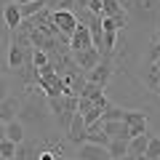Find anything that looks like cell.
Here are the masks:
<instances>
[{
  "instance_id": "obj_1",
  "label": "cell",
  "mask_w": 160,
  "mask_h": 160,
  "mask_svg": "<svg viewBox=\"0 0 160 160\" xmlns=\"http://www.w3.org/2000/svg\"><path fill=\"white\" fill-rule=\"evenodd\" d=\"M16 118L22 120L24 126L40 128V131L46 133L48 126H51V109H48V102H43V99H38V96H32V93H29L27 99H22ZM46 136H48V133H46Z\"/></svg>"
},
{
  "instance_id": "obj_2",
  "label": "cell",
  "mask_w": 160,
  "mask_h": 160,
  "mask_svg": "<svg viewBox=\"0 0 160 160\" xmlns=\"http://www.w3.org/2000/svg\"><path fill=\"white\" fill-rule=\"evenodd\" d=\"M112 75H115V62H112V56H102V62H99L96 67L88 69V83H96V86L107 88V83L112 80Z\"/></svg>"
},
{
  "instance_id": "obj_3",
  "label": "cell",
  "mask_w": 160,
  "mask_h": 160,
  "mask_svg": "<svg viewBox=\"0 0 160 160\" xmlns=\"http://www.w3.org/2000/svg\"><path fill=\"white\" fill-rule=\"evenodd\" d=\"M51 22H53V27H56L64 38H72L75 27H78V16H75V11H51Z\"/></svg>"
},
{
  "instance_id": "obj_4",
  "label": "cell",
  "mask_w": 160,
  "mask_h": 160,
  "mask_svg": "<svg viewBox=\"0 0 160 160\" xmlns=\"http://www.w3.org/2000/svg\"><path fill=\"white\" fill-rule=\"evenodd\" d=\"M86 133H88L86 118H83L80 112H75L72 115V123H69V128H67V142L75 144V147H80V144L86 142Z\"/></svg>"
},
{
  "instance_id": "obj_5",
  "label": "cell",
  "mask_w": 160,
  "mask_h": 160,
  "mask_svg": "<svg viewBox=\"0 0 160 160\" xmlns=\"http://www.w3.org/2000/svg\"><path fill=\"white\" fill-rule=\"evenodd\" d=\"M27 56H32V48H24L16 40H8V67L11 69H22L27 64Z\"/></svg>"
},
{
  "instance_id": "obj_6",
  "label": "cell",
  "mask_w": 160,
  "mask_h": 160,
  "mask_svg": "<svg viewBox=\"0 0 160 160\" xmlns=\"http://www.w3.org/2000/svg\"><path fill=\"white\" fill-rule=\"evenodd\" d=\"M93 46V38H91V29H88L86 22H78L72 38H69V51H83V48H91Z\"/></svg>"
},
{
  "instance_id": "obj_7",
  "label": "cell",
  "mask_w": 160,
  "mask_h": 160,
  "mask_svg": "<svg viewBox=\"0 0 160 160\" xmlns=\"http://www.w3.org/2000/svg\"><path fill=\"white\" fill-rule=\"evenodd\" d=\"M78 160H112V158H109V149L104 144L83 142L78 147Z\"/></svg>"
},
{
  "instance_id": "obj_8",
  "label": "cell",
  "mask_w": 160,
  "mask_h": 160,
  "mask_svg": "<svg viewBox=\"0 0 160 160\" xmlns=\"http://www.w3.org/2000/svg\"><path fill=\"white\" fill-rule=\"evenodd\" d=\"M72 59L78 64V69H93L102 62V51L91 46V48H83V51H72Z\"/></svg>"
},
{
  "instance_id": "obj_9",
  "label": "cell",
  "mask_w": 160,
  "mask_h": 160,
  "mask_svg": "<svg viewBox=\"0 0 160 160\" xmlns=\"http://www.w3.org/2000/svg\"><path fill=\"white\" fill-rule=\"evenodd\" d=\"M3 22H6L8 32H16V29L24 24V16H22V8H19V3L8 0L6 6H3Z\"/></svg>"
},
{
  "instance_id": "obj_10",
  "label": "cell",
  "mask_w": 160,
  "mask_h": 160,
  "mask_svg": "<svg viewBox=\"0 0 160 160\" xmlns=\"http://www.w3.org/2000/svg\"><path fill=\"white\" fill-rule=\"evenodd\" d=\"M6 139H11V142L22 144L24 139H27V126H24V123H22L19 118L8 120V123H6Z\"/></svg>"
},
{
  "instance_id": "obj_11",
  "label": "cell",
  "mask_w": 160,
  "mask_h": 160,
  "mask_svg": "<svg viewBox=\"0 0 160 160\" xmlns=\"http://www.w3.org/2000/svg\"><path fill=\"white\" fill-rule=\"evenodd\" d=\"M19 104H22V99H13V96L0 99V120H3V123L13 120L19 115Z\"/></svg>"
},
{
  "instance_id": "obj_12",
  "label": "cell",
  "mask_w": 160,
  "mask_h": 160,
  "mask_svg": "<svg viewBox=\"0 0 160 160\" xmlns=\"http://www.w3.org/2000/svg\"><path fill=\"white\" fill-rule=\"evenodd\" d=\"M38 158H40V144L24 139V142L16 147V158L13 160H38Z\"/></svg>"
},
{
  "instance_id": "obj_13",
  "label": "cell",
  "mask_w": 160,
  "mask_h": 160,
  "mask_svg": "<svg viewBox=\"0 0 160 160\" xmlns=\"http://www.w3.org/2000/svg\"><path fill=\"white\" fill-rule=\"evenodd\" d=\"M104 131H107L109 139H131L128 126L123 123V120H104Z\"/></svg>"
},
{
  "instance_id": "obj_14",
  "label": "cell",
  "mask_w": 160,
  "mask_h": 160,
  "mask_svg": "<svg viewBox=\"0 0 160 160\" xmlns=\"http://www.w3.org/2000/svg\"><path fill=\"white\" fill-rule=\"evenodd\" d=\"M128 142H131V139H109V144H107L109 158L112 160H123L128 155Z\"/></svg>"
},
{
  "instance_id": "obj_15",
  "label": "cell",
  "mask_w": 160,
  "mask_h": 160,
  "mask_svg": "<svg viewBox=\"0 0 160 160\" xmlns=\"http://www.w3.org/2000/svg\"><path fill=\"white\" fill-rule=\"evenodd\" d=\"M147 144H149V133H139L128 142V155H144L147 152Z\"/></svg>"
},
{
  "instance_id": "obj_16",
  "label": "cell",
  "mask_w": 160,
  "mask_h": 160,
  "mask_svg": "<svg viewBox=\"0 0 160 160\" xmlns=\"http://www.w3.org/2000/svg\"><path fill=\"white\" fill-rule=\"evenodd\" d=\"M102 16H120V13H126L123 3L120 0H102Z\"/></svg>"
},
{
  "instance_id": "obj_17",
  "label": "cell",
  "mask_w": 160,
  "mask_h": 160,
  "mask_svg": "<svg viewBox=\"0 0 160 160\" xmlns=\"http://www.w3.org/2000/svg\"><path fill=\"white\" fill-rule=\"evenodd\" d=\"M22 8V16H24V22H29L32 16H38L43 8H46V3L43 0H35V3H24V6H19Z\"/></svg>"
},
{
  "instance_id": "obj_18",
  "label": "cell",
  "mask_w": 160,
  "mask_h": 160,
  "mask_svg": "<svg viewBox=\"0 0 160 160\" xmlns=\"http://www.w3.org/2000/svg\"><path fill=\"white\" fill-rule=\"evenodd\" d=\"M123 123L126 126H136V123H147V115L142 109H126L123 112Z\"/></svg>"
},
{
  "instance_id": "obj_19",
  "label": "cell",
  "mask_w": 160,
  "mask_h": 160,
  "mask_svg": "<svg viewBox=\"0 0 160 160\" xmlns=\"http://www.w3.org/2000/svg\"><path fill=\"white\" fill-rule=\"evenodd\" d=\"M16 147H19L16 142L3 139V142H0V158H3V160H13V158H16Z\"/></svg>"
},
{
  "instance_id": "obj_20",
  "label": "cell",
  "mask_w": 160,
  "mask_h": 160,
  "mask_svg": "<svg viewBox=\"0 0 160 160\" xmlns=\"http://www.w3.org/2000/svg\"><path fill=\"white\" fill-rule=\"evenodd\" d=\"M144 158L147 160H160V136H149V144H147Z\"/></svg>"
},
{
  "instance_id": "obj_21",
  "label": "cell",
  "mask_w": 160,
  "mask_h": 160,
  "mask_svg": "<svg viewBox=\"0 0 160 160\" xmlns=\"http://www.w3.org/2000/svg\"><path fill=\"white\" fill-rule=\"evenodd\" d=\"M48 62H51V56H48V51H43V48H32V67H35V69L46 67Z\"/></svg>"
},
{
  "instance_id": "obj_22",
  "label": "cell",
  "mask_w": 160,
  "mask_h": 160,
  "mask_svg": "<svg viewBox=\"0 0 160 160\" xmlns=\"http://www.w3.org/2000/svg\"><path fill=\"white\" fill-rule=\"evenodd\" d=\"M123 112H126V109H120V107H112V104H107V107L102 109V120H123Z\"/></svg>"
},
{
  "instance_id": "obj_23",
  "label": "cell",
  "mask_w": 160,
  "mask_h": 160,
  "mask_svg": "<svg viewBox=\"0 0 160 160\" xmlns=\"http://www.w3.org/2000/svg\"><path fill=\"white\" fill-rule=\"evenodd\" d=\"M102 0H91V3H88V8H86V11L88 13H93V16H102Z\"/></svg>"
},
{
  "instance_id": "obj_24",
  "label": "cell",
  "mask_w": 160,
  "mask_h": 160,
  "mask_svg": "<svg viewBox=\"0 0 160 160\" xmlns=\"http://www.w3.org/2000/svg\"><path fill=\"white\" fill-rule=\"evenodd\" d=\"M128 133L133 136H139V133H147V123H136V126H128Z\"/></svg>"
},
{
  "instance_id": "obj_25",
  "label": "cell",
  "mask_w": 160,
  "mask_h": 160,
  "mask_svg": "<svg viewBox=\"0 0 160 160\" xmlns=\"http://www.w3.org/2000/svg\"><path fill=\"white\" fill-rule=\"evenodd\" d=\"M11 88H8V80H6V75H0V99H6V96H11Z\"/></svg>"
},
{
  "instance_id": "obj_26",
  "label": "cell",
  "mask_w": 160,
  "mask_h": 160,
  "mask_svg": "<svg viewBox=\"0 0 160 160\" xmlns=\"http://www.w3.org/2000/svg\"><path fill=\"white\" fill-rule=\"evenodd\" d=\"M38 160H56V152H53V149H40Z\"/></svg>"
},
{
  "instance_id": "obj_27",
  "label": "cell",
  "mask_w": 160,
  "mask_h": 160,
  "mask_svg": "<svg viewBox=\"0 0 160 160\" xmlns=\"http://www.w3.org/2000/svg\"><path fill=\"white\" fill-rule=\"evenodd\" d=\"M43 3H46V8H48V11H56L62 0H43Z\"/></svg>"
},
{
  "instance_id": "obj_28",
  "label": "cell",
  "mask_w": 160,
  "mask_h": 160,
  "mask_svg": "<svg viewBox=\"0 0 160 160\" xmlns=\"http://www.w3.org/2000/svg\"><path fill=\"white\" fill-rule=\"evenodd\" d=\"M123 160H147V158H144V155H126Z\"/></svg>"
},
{
  "instance_id": "obj_29",
  "label": "cell",
  "mask_w": 160,
  "mask_h": 160,
  "mask_svg": "<svg viewBox=\"0 0 160 160\" xmlns=\"http://www.w3.org/2000/svg\"><path fill=\"white\" fill-rule=\"evenodd\" d=\"M88 3H91V0H78V8H80V11H86Z\"/></svg>"
},
{
  "instance_id": "obj_30",
  "label": "cell",
  "mask_w": 160,
  "mask_h": 160,
  "mask_svg": "<svg viewBox=\"0 0 160 160\" xmlns=\"http://www.w3.org/2000/svg\"><path fill=\"white\" fill-rule=\"evenodd\" d=\"M3 139H6V123L0 120V142H3Z\"/></svg>"
},
{
  "instance_id": "obj_31",
  "label": "cell",
  "mask_w": 160,
  "mask_h": 160,
  "mask_svg": "<svg viewBox=\"0 0 160 160\" xmlns=\"http://www.w3.org/2000/svg\"><path fill=\"white\" fill-rule=\"evenodd\" d=\"M13 3H19V6H24V3H35V0H13Z\"/></svg>"
},
{
  "instance_id": "obj_32",
  "label": "cell",
  "mask_w": 160,
  "mask_h": 160,
  "mask_svg": "<svg viewBox=\"0 0 160 160\" xmlns=\"http://www.w3.org/2000/svg\"><path fill=\"white\" fill-rule=\"evenodd\" d=\"M56 160H69V158H64V155H56Z\"/></svg>"
},
{
  "instance_id": "obj_33",
  "label": "cell",
  "mask_w": 160,
  "mask_h": 160,
  "mask_svg": "<svg viewBox=\"0 0 160 160\" xmlns=\"http://www.w3.org/2000/svg\"><path fill=\"white\" fill-rule=\"evenodd\" d=\"M0 160H3V158H0Z\"/></svg>"
}]
</instances>
